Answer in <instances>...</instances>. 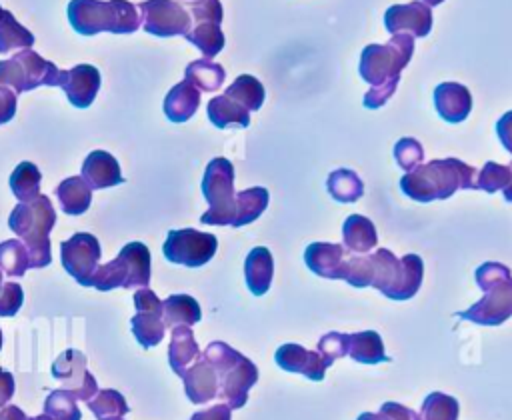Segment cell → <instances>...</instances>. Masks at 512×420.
Returning a JSON list of instances; mask_svg holds the SVG:
<instances>
[{
	"label": "cell",
	"mask_w": 512,
	"mask_h": 420,
	"mask_svg": "<svg viewBox=\"0 0 512 420\" xmlns=\"http://www.w3.org/2000/svg\"><path fill=\"white\" fill-rule=\"evenodd\" d=\"M326 188L336 202H356L364 194L362 178L348 168L334 170L326 180Z\"/></svg>",
	"instance_id": "35"
},
{
	"label": "cell",
	"mask_w": 512,
	"mask_h": 420,
	"mask_svg": "<svg viewBox=\"0 0 512 420\" xmlns=\"http://www.w3.org/2000/svg\"><path fill=\"white\" fill-rule=\"evenodd\" d=\"M202 194L208 202V210L200 216L202 224L232 226L236 214L234 192V166L228 158H212L204 170Z\"/></svg>",
	"instance_id": "9"
},
{
	"label": "cell",
	"mask_w": 512,
	"mask_h": 420,
	"mask_svg": "<svg viewBox=\"0 0 512 420\" xmlns=\"http://www.w3.org/2000/svg\"><path fill=\"white\" fill-rule=\"evenodd\" d=\"M190 420H232V410L226 404H216L206 410L194 412Z\"/></svg>",
	"instance_id": "53"
},
{
	"label": "cell",
	"mask_w": 512,
	"mask_h": 420,
	"mask_svg": "<svg viewBox=\"0 0 512 420\" xmlns=\"http://www.w3.org/2000/svg\"><path fill=\"white\" fill-rule=\"evenodd\" d=\"M14 388V376L8 370L0 368V408L10 402V398L14 396Z\"/></svg>",
	"instance_id": "54"
},
{
	"label": "cell",
	"mask_w": 512,
	"mask_h": 420,
	"mask_svg": "<svg viewBox=\"0 0 512 420\" xmlns=\"http://www.w3.org/2000/svg\"><path fill=\"white\" fill-rule=\"evenodd\" d=\"M200 356V348L196 344L194 332L190 326H174L168 346V364L176 376L182 378L186 368L196 362Z\"/></svg>",
	"instance_id": "26"
},
{
	"label": "cell",
	"mask_w": 512,
	"mask_h": 420,
	"mask_svg": "<svg viewBox=\"0 0 512 420\" xmlns=\"http://www.w3.org/2000/svg\"><path fill=\"white\" fill-rule=\"evenodd\" d=\"M202 354L218 374V396L230 410L242 408L248 400V390L258 382L256 364L222 340L210 342Z\"/></svg>",
	"instance_id": "5"
},
{
	"label": "cell",
	"mask_w": 512,
	"mask_h": 420,
	"mask_svg": "<svg viewBox=\"0 0 512 420\" xmlns=\"http://www.w3.org/2000/svg\"><path fill=\"white\" fill-rule=\"evenodd\" d=\"M82 178L92 190L118 186L124 182L118 160L106 150H92L82 164Z\"/></svg>",
	"instance_id": "21"
},
{
	"label": "cell",
	"mask_w": 512,
	"mask_h": 420,
	"mask_svg": "<svg viewBox=\"0 0 512 420\" xmlns=\"http://www.w3.org/2000/svg\"><path fill=\"white\" fill-rule=\"evenodd\" d=\"M22 302H24L22 286L14 280L4 282L0 290V316L4 318L16 316V312L22 308Z\"/></svg>",
	"instance_id": "46"
},
{
	"label": "cell",
	"mask_w": 512,
	"mask_h": 420,
	"mask_svg": "<svg viewBox=\"0 0 512 420\" xmlns=\"http://www.w3.org/2000/svg\"><path fill=\"white\" fill-rule=\"evenodd\" d=\"M476 284L484 296L468 310L458 312L462 320L480 326H500L512 316V272L500 262H484L476 268Z\"/></svg>",
	"instance_id": "4"
},
{
	"label": "cell",
	"mask_w": 512,
	"mask_h": 420,
	"mask_svg": "<svg viewBox=\"0 0 512 420\" xmlns=\"http://www.w3.org/2000/svg\"><path fill=\"white\" fill-rule=\"evenodd\" d=\"M398 88V82H386V84H380V86H372L366 94H364V106L374 110V108H380L388 102V98L396 92Z\"/></svg>",
	"instance_id": "49"
},
{
	"label": "cell",
	"mask_w": 512,
	"mask_h": 420,
	"mask_svg": "<svg viewBox=\"0 0 512 420\" xmlns=\"http://www.w3.org/2000/svg\"><path fill=\"white\" fill-rule=\"evenodd\" d=\"M352 360L362 364H378V362H390V358L384 352V342L378 332L374 330H362L356 334H348V354Z\"/></svg>",
	"instance_id": "29"
},
{
	"label": "cell",
	"mask_w": 512,
	"mask_h": 420,
	"mask_svg": "<svg viewBox=\"0 0 512 420\" xmlns=\"http://www.w3.org/2000/svg\"><path fill=\"white\" fill-rule=\"evenodd\" d=\"M56 198L64 214L78 216L90 208L92 188L84 182L82 176H70L56 186Z\"/></svg>",
	"instance_id": "27"
},
{
	"label": "cell",
	"mask_w": 512,
	"mask_h": 420,
	"mask_svg": "<svg viewBox=\"0 0 512 420\" xmlns=\"http://www.w3.org/2000/svg\"><path fill=\"white\" fill-rule=\"evenodd\" d=\"M268 200H270L268 190L262 186H254V188H246V190L238 192L232 228H240V226H246V224L258 220L260 214H264Z\"/></svg>",
	"instance_id": "31"
},
{
	"label": "cell",
	"mask_w": 512,
	"mask_h": 420,
	"mask_svg": "<svg viewBox=\"0 0 512 420\" xmlns=\"http://www.w3.org/2000/svg\"><path fill=\"white\" fill-rule=\"evenodd\" d=\"M28 268H30V258L22 240L10 238L0 242V270L4 274L12 278H20Z\"/></svg>",
	"instance_id": "38"
},
{
	"label": "cell",
	"mask_w": 512,
	"mask_h": 420,
	"mask_svg": "<svg viewBox=\"0 0 512 420\" xmlns=\"http://www.w3.org/2000/svg\"><path fill=\"white\" fill-rule=\"evenodd\" d=\"M44 414H50L56 420H80L82 414L76 406V400L62 388L52 390L44 400Z\"/></svg>",
	"instance_id": "42"
},
{
	"label": "cell",
	"mask_w": 512,
	"mask_h": 420,
	"mask_svg": "<svg viewBox=\"0 0 512 420\" xmlns=\"http://www.w3.org/2000/svg\"><path fill=\"white\" fill-rule=\"evenodd\" d=\"M216 248L218 240L214 234L200 232L194 228L170 230L162 244V252L168 262L182 264L188 268H198L210 262L216 254Z\"/></svg>",
	"instance_id": "10"
},
{
	"label": "cell",
	"mask_w": 512,
	"mask_h": 420,
	"mask_svg": "<svg viewBox=\"0 0 512 420\" xmlns=\"http://www.w3.org/2000/svg\"><path fill=\"white\" fill-rule=\"evenodd\" d=\"M2 284H4V280H2V270H0V290H2Z\"/></svg>",
	"instance_id": "60"
},
{
	"label": "cell",
	"mask_w": 512,
	"mask_h": 420,
	"mask_svg": "<svg viewBox=\"0 0 512 420\" xmlns=\"http://www.w3.org/2000/svg\"><path fill=\"white\" fill-rule=\"evenodd\" d=\"M184 392L192 404H206L218 396V374L210 360L200 354L182 374Z\"/></svg>",
	"instance_id": "19"
},
{
	"label": "cell",
	"mask_w": 512,
	"mask_h": 420,
	"mask_svg": "<svg viewBox=\"0 0 512 420\" xmlns=\"http://www.w3.org/2000/svg\"><path fill=\"white\" fill-rule=\"evenodd\" d=\"M60 88L76 108H88L100 90V72L92 64H76L60 76Z\"/></svg>",
	"instance_id": "16"
},
{
	"label": "cell",
	"mask_w": 512,
	"mask_h": 420,
	"mask_svg": "<svg viewBox=\"0 0 512 420\" xmlns=\"http://www.w3.org/2000/svg\"><path fill=\"white\" fill-rule=\"evenodd\" d=\"M304 262L320 278L344 280L348 256L342 244L312 242L304 250Z\"/></svg>",
	"instance_id": "17"
},
{
	"label": "cell",
	"mask_w": 512,
	"mask_h": 420,
	"mask_svg": "<svg viewBox=\"0 0 512 420\" xmlns=\"http://www.w3.org/2000/svg\"><path fill=\"white\" fill-rule=\"evenodd\" d=\"M380 412L384 416H388L390 420H422L420 414H416L414 410H410L408 406H402L398 402H384L380 406Z\"/></svg>",
	"instance_id": "50"
},
{
	"label": "cell",
	"mask_w": 512,
	"mask_h": 420,
	"mask_svg": "<svg viewBox=\"0 0 512 420\" xmlns=\"http://www.w3.org/2000/svg\"><path fill=\"white\" fill-rule=\"evenodd\" d=\"M200 106V90L186 78L172 86L164 98V114L170 122L190 120Z\"/></svg>",
	"instance_id": "24"
},
{
	"label": "cell",
	"mask_w": 512,
	"mask_h": 420,
	"mask_svg": "<svg viewBox=\"0 0 512 420\" xmlns=\"http://www.w3.org/2000/svg\"><path fill=\"white\" fill-rule=\"evenodd\" d=\"M162 318L166 328L192 326L200 322L202 310L198 300L190 294H172L162 302Z\"/></svg>",
	"instance_id": "28"
},
{
	"label": "cell",
	"mask_w": 512,
	"mask_h": 420,
	"mask_svg": "<svg viewBox=\"0 0 512 420\" xmlns=\"http://www.w3.org/2000/svg\"><path fill=\"white\" fill-rule=\"evenodd\" d=\"M316 352L324 358V362L328 366L334 364L336 358H342L348 354V334H340V332H328L318 340V348Z\"/></svg>",
	"instance_id": "44"
},
{
	"label": "cell",
	"mask_w": 512,
	"mask_h": 420,
	"mask_svg": "<svg viewBox=\"0 0 512 420\" xmlns=\"http://www.w3.org/2000/svg\"><path fill=\"white\" fill-rule=\"evenodd\" d=\"M68 22L82 36L132 34L140 28V14L128 0H70Z\"/></svg>",
	"instance_id": "3"
},
{
	"label": "cell",
	"mask_w": 512,
	"mask_h": 420,
	"mask_svg": "<svg viewBox=\"0 0 512 420\" xmlns=\"http://www.w3.org/2000/svg\"><path fill=\"white\" fill-rule=\"evenodd\" d=\"M422 420H458L460 404L444 392H430L422 402Z\"/></svg>",
	"instance_id": "40"
},
{
	"label": "cell",
	"mask_w": 512,
	"mask_h": 420,
	"mask_svg": "<svg viewBox=\"0 0 512 420\" xmlns=\"http://www.w3.org/2000/svg\"><path fill=\"white\" fill-rule=\"evenodd\" d=\"M206 114L216 128H230V126L246 128L250 124V112L224 94L208 100Z\"/></svg>",
	"instance_id": "30"
},
{
	"label": "cell",
	"mask_w": 512,
	"mask_h": 420,
	"mask_svg": "<svg viewBox=\"0 0 512 420\" xmlns=\"http://www.w3.org/2000/svg\"><path fill=\"white\" fill-rule=\"evenodd\" d=\"M190 16L196 24L200 22H214L220 24L224 18L220 0H192L190 4Z\"/></svg>",
	"instance_id": "48"
},
{
	"label": "cell",
	"mask_w": 512,
	"mask_h": 420,
	"mask_svg": "<svg viewBox=\"0 0 512 420\" xmlns=\"http://www.w3.org/2000/svg\"><path fill=\"white\" fill-rule=\"evenodd\" d=\"M394 158L402 170L410 172L412 168L422 164L424 148L416 138H400L394 146Z\"/></svg>",
	"instance_id": "43"
},
{
	"label": "cell",
	"mask_w": 512,
	"mask_h": 420,
	"mask_svg": "<svg viewBox=\"0 0 512 420\" xmlns=\"http://www.w3.org/2000/svg\"><path fill=\"white\" fill-rule=\"evenodd\" d=\"M356 420H390V418L384 416L382 412H378V414H374V412H362Z\"/></svg>",
	"instance_id": "56"
},
{
	"label": "cell",
	"mask_w": 512,
	"mask_h": 420,
	"mask_svg": "<svg viewBox=\"0 0 512 420\" xmlns=\"http://www.w3.org/2000/svg\"><path fill=\"white\" fill-rule=\"evenodd\" d=\"M136 8L140 14V26L152 36H186L192 28L190 12L176 0H142Z\"/></svg>",
	"instance_id": "11"
},
{
	"label": "cell",
	"mask_w": 512,
	"mask_h": 420,
	"mask_svg": "<svg viewBox=\"0 0 512 420\" xmlns=\"http://www.w3.org/2000/svg\"><path fill=\"white\" fill-rule=\"evenodd\" d=\"M274 276V260L268 248L256 246L248 252L244 260V278L246 286L254 296H262L268 292Z\"/></svg>",
	"instance_id": "23"
},
{
	"label": "cell",
	"mask_w": 512,
	"mask_h": 420,
	"mask_svg": "<svg viewBox=\"0 0 512 420\" xmlns=\"http://www.w3.org/2000/svg\"><path fill=\"white\" fill-rule=\"evenodd\" d=\"M496 134L502 146L512 154V110L504 112L496 122Z\"/></svg>",
	"instance_id": "52"
},
{
	"label": "cell",
	"mask_w": 512,
	"mask_h": 420,
	"mask_svg": "<svg viewBox=\"0 0 512 420\" xmlns=\"http://www.w3.org/2000/svg\"><path fill=\"white\" fill-rule=\"evenodd\" d=\"M0 10H2V6H0Z\"/></svg>",
	"instance_id": "63"
},
{
	"label": "cell",
	"mask_w": 512,
	"mask_h": 420,
	"mask_svg": "<svg viewBox=\"0 0 512 420\" xmlns=\"http://www.w3.org/2000/svg\"><path fill=\"white\" fill-rule=\"evenodd\" d=\"M414 54V38L410 34H392L386 44H368L360 54L358 72L370 86L400 82L402 70Z\"/></svg>",
	"instance_id": "8"
},
{
	"label": "cell",
	"mask_w": 512,
	"mask_h": 420,
	"mask_svg": "<svg viewBox=\"0 0 512 420\" xmlns=\"http://www.w3.org/2000/svg\"><path fill=\"white\" fill-rule=\"evenodd\" d=\"M0 348H2V332H0Z\"/></svg>",
	"instance_id": "62"
},
{
	"label": "cell",
	"mask_w": 512,
	"mask_h": 420,
	"mask_svg": "<svg viewBox=\"0 0 512 420\" xmlns=\"http://www.w3.org/2000/svg\"><path fill=\"white\" fill-rule=\"evenodd\" d=\"M510 176H512V172H510L508 164L502 166L498 162L488 160L476 174V188L484 190L488 194H494L498 190H504L510 184Z\"/></svg>",
	"instance_id": "41"
},
{
	"label": "cell",
	"mask_w": 512,
	"mask_h": 420,
	"mask_svg": "<svg viewBox=\"0 0 512 420\" xmlns=\"http://www.w3.org/2000/svg\"><path fill=\"white\" fill-rule=\"evenodd\" d=\"M434 106L446 122H462L472 110V94L464 84L442 82L434 88Z\"/></svg>",
	"instance_id": "20"
},
{
	"label": "cell",
	"mask_w": 512,
	"mask_h": 420,
	"mask_svg": "<svg viewBox=\"0 0 512 420\" xmlns=\"http://www.w3.org/2000/svg\"><path fill=\"white\" fill-rule=\"evenodd\" d=\"M190 44H194L204 58H214L224 48V32L220 30V24L214 22H200L190 28V32L184 36Z\"/></svg>",
	"instance_id": "37"
},
{
	"label": "cell",
	"mask_w": 512,
	"mask_h": 420,
	"mask_svg": "<svg viewBox=\"0 0 512 420\" xmlns=\"http://www.w3.org/2000/svg\"><path fill=\"white\" fill-rule=\"evenodd\" d=\"M420 2H424L426 6H438V4H442L444 0H420Z\"/></svg>",
	"instance_id": "59"
},
{
	"label": "cell",
	"mask_w": 512,
	"mask_h": 420,
	"mask_svg": "<svg viewBox=\"0 0 512 420\" xmlns=\"http://www.w3.org/2000/svg\"><path fill=\"white\" fill-rule=\"evenodd\" d=\"M150 250L142 242H128L108 264H100L90 286L100 292L114 288H148L150 282Z\"/></svg>",
	"instance_id": "7"
},
{
	"label": "cell",
	"mask_w": 512,
	"mask_h": 420,
	"mask_svg": "<svg viewBox=\"0 0 512 420\" xmlns=\"http://www.w3.org/2000/svg\"><path fill=\"white\" fill-rule=\"evenodd\" d=\"M52 376L56 380L62 382V390L68 392L76 402L78 400H92L96 396L98 382L96 378L90 374V370L86 368V356L84 352L76 350V348H68L64 350L50 368Z\"/></svg>",
	"instance_id": "13"
},
{
	"label": "cell",
	"mask_w": 512,
	"mask_h": 420,
	"mask_svg": "<svg viewBox=\"0 0 512 420\" xmlns=\"http://www.w3.org/2000/svg\"><path fill=\"white\" fill-rule=\"evenodd\" d=\"M42 174L36 164L20 162L10 174V188L20 202H30L40 196Z\"/></svg>",
	"instance_id": "36"
},
{
	"label": "cell",
	"mask_w": 512,
	"mask_h": 420,
	"mask_svg": "<svg viewBox=\"0 0 512 420\" xmlns=\"http://www.w3.org/2000/svg\"><path fill=\"white\" fill-rule=\"evenodd\" d=\"M224 96L232 98L234 102H238L240 106H244L248 112H254V110H260L262 104H264V98H266V92H264V86L258 78L250 76V74H242L238 76L224 92Z\"/></svg>",
	"instance_id": "34"
},
{
	"label": "cell",
	"mask_w": 512,
	"mask_h": 420,
	"mask_svg": "<svg viewBox=\"0 0 512 420\" xmlns=\"http://www.w3.org/2000/svg\"><path fill=\"white\" fill-rule=\"evenodd\" d=\"M100 256V242L90 232H76L60 244L62 266L80 286H90Z\"/></svg>",
	"instance_id": "12"
},
{
	"label": "cell",
	"mask_w": 512,
	"mask_h": 420,
	"mask_svg": "<svg viewBox=\"0 0 512 420\" xmlns=\"http://www.w3.org/2000/svg\"><path fill=\"white\" fill-rule=\"evenodd\" d=\"M0 86L10 88L12 92H16V96L20 92H26L24 70H22V66L14 58L0 60Z\"/></svg>",
	"instance_id": "47"
},
{
	"label": "cell",
	"mask_w": 512,
	"mask_h": 420,
	"mask_svg": "<svg viewBox=\"0 0 512 420\" xmlns=\"http://www.w3.org/2000/svg\"><path fill=\"white\" fill-rule=\"evenodd\" d=\"M56 224V210L48 196L40 194L30 202L14 206L8 218L10 230L24 242L30 258V268H46L52 262L50 232Z\"/></svg>",
	"instance_id": "2"
},
{
	"label": "cell",
	"mask_w": 512,
	"mask_h": 420,
	"mask_svg": "<svg viewBox=\"0 0 512 420\" xmlns=\"http://www.w3.org/2000/svg\"><path fill=\"white\" fill-rule=\"evenodd\" d=\"M370 286L392 300H410L422 286L424 262L418 254L396 258L386 248H376L368 254Z\"/></svg>",
	"instance_id": "6"
},
{
	"label": "cell",
	"mask_w": 512,
	"mask_h": 420,
	"mask_svg": "<svg viewBox=\"0 0 512 420\" xmlns=\"http://www.w3.org/2000/svg\"><path fill=\"white\" fill-rule=\"evenodd\" d=\"M476 170L458 158L430 160L418 164L400 178L402 192L416 202L446 200L456 190H478Z\"/></svg>",
	"instance_id": "1"
},
{
	"label": "cell",
	"mask_w": 512,
	"mask_h": 420,
	"mask_svg": "<svg viewBox=\"0 0 512 420\" xmlns=\"http://www.w3.org/2000/svg\"><path fill=\"white\" fill-rule=\"evenodd\" d=\"M384 26L390 34H410L424 38L432 30V10L420 0L394 4L384 14Z\"/></svg>",
	"instance_id": "15"
},
{
	"label": "cell",
	"mask_w": 512,
	"mask_h": 420,
	"mask_svg": "<svg viewBox=\"0 0 512 420\" xmlns=\"http://www.w3.org/2000/svg\"><path fill=\"white\" fill-rule=\"evenodd\" d=\"M24 70V80H26V92L34 90L38 86H60V76L62 70H58L56 64L50 60L42 58L38 52L26 48L20 50L12 56Z\"/></svg>",
	"instance_id": "22"
},
{
	"label": "cell",
	"mask_w": 512,
	"mask_h": 420,
	"mask_svg": "<svg viewBox=\"0 0 512 420\" xmlns=\"http://www.w3.org/2000/svg\"><path fill=\"white\" fill-rule=\"evenodd\" d=\"M136 314L130 318L132 334L142 348H152L162 342L166 334L162 318V302L150 288H138L134 292Z\"/></svg>",
	"instance_id": "14"
},
{
	"label": "cell",
	"mask_w": 512,
	"mask_h": 420,
	"mask_svg": "<svg viewBox=\"0 0 512 420\" xmlns=\"http://www.w3.org/2000/svg\"><path fill=\"white\" fill-rule=\"evenodd\" d=\"M28 420H56V418H52L50 414H44V412H42L40 416H34V418H28Z\"/></svg>",
	"instance_id": "58"
},
{
	"label": "cell",
	"mask_w": 512,
	"mask_h": 420,
	"mask_svg": "<svg viewBox=\"0 0 512 420\" xmlns=\"http://www.w3.org/2000/svg\"><path fill=\"white\" fill-rule=\"evenodd\" d=\"M344 248L354 254H368L378 246L376 226L362 214H350L342 224Z\"/></svg>",
	"instance_id": "25"
},
{
	"label": "cell",
	"mask_w": 512,
	"mask_h": 420,
	"mask_svg": "<svg viewBox=\"0 0 512 420\" xmlns=\"http://www.w3.org/2000/svg\"><path fill=\"white\" fill-rule=\"evenodd\" d=\"M16 114V92L0 86V124H6Z\"/></svg>",
	"instance_id": "51"
},
{
	"label": "cell",
	"mask_w": 512,
	"mask_h": 420,
	"mask_svg": "<svg viewBox=\"0 0 512 420\" xmlns=\"http://www.w3.org/2000/svg\"><path fill=\"white\" fill-rule=\"evenodd\" d=\"M34 34L22 26L10 10H0V54L12 50H26L34 44Z\"/></svg>",
	"instance_id": "33"
},
{
	"label": "cell",
	"mask_w": 512,
	"mask_h": 420,
	"mask_svg": "<svg viewBox=\"0 0 512 420\" xmlns=\"http://www.w3.org/2000/svg\"><path fill=\"white\" fill-rule=\"evenodd\" d=\"M276 364L286 372L304 374L308 380H324L328 364L316 350H308L300 344H282L274 354Z\"/></svg>",
	"instance_id": "18"
},
{
	"label": "cell",
	"mask_w": 512,
	"mask_h": 420,
	"mask_svg": "<svg viewBox=\"0 0 512 420\" xmlns=\"http://www.w3.org/2000/svg\"><path fill=\"white\" fill-rule=\"evenodd\" d=\"M184 78L192 82L200 92H216L226 78V70L222 64L212 62L208 58L194 60L186 66Z\"/></svg>",
	"instance_id": "32"
},
{
	"label": "cell",
	"mask_w": 512,
	"mask_h": 420,
	"mask_svg": "<svg viewBox=\"0 0 512 420\" xmlns=\"http://www.w3.org/2000/svg\"><path fill=\"white\" fill-rule=\"evenodd\" d=\"M104 420H124V418H104Z\"/></svg>",
	"instance_id": "61"
},
{
	"label": "cell",
	"mask_w": 512,
	"mask_h": 420,
	"mask_svg": "<svg viewBox=\"0 0 512 420\" xmlns=\"http://www.w3.org/2000/svg\"><path fill=\"white\" fill-rule=\"evenodd\" d=\"M344 280L354 288L370 286V260L368 254H358L348 258Z\"/></svg>",
	"instance_id": "45"
},
{
	"label": "cell",
	"mask_w": 512,
	"mask_h": 420,
	"mask_svg": "<svg viewBox=\"0 0 512 420\" xmlns=\"http://www.w3.org/2000/svg\"><path fill=\"white\" fill-rule=\"evenodd\" d=\"M88 408L92 410V414H96L98 420L124 418V414H128V410H130L126 398L114 388L98 390L96 396L92 400H88Z\"/></svg>",
	"instance_id": "39"
},
{
	"label": "cell",
	"mask_w": 512,
	"mask_h": 420,
	"mask_svg": "<svg viewBox=\"0 0 512 420\" xmlns=\"http://www.w3.org/2000/svg\"><path fill=\"white\" fill-rule=\"evenodd\" d=\"M0 420H28V416L24 414L22 408L6 404L4 408H0Z\"/></svg>",
	"instance_id": "55"
},
{
	"label": "cell",
	"mask_w": 512,
	"mask_h": 420,
	"mask_svg": "<svg viewBox=\"0 0 512 420\" xmlns=\"http://www.w3.org/2000/svg\"><path fill=\"white\" fill-rule=\"evenodd\" d=\"M508 168H510V172H512V162L508 164ZM502 194H504V200H506V202H512V176H510V184L502 190Z\"/></svg>",
	"instance_id": "57"
}]
</instances>
